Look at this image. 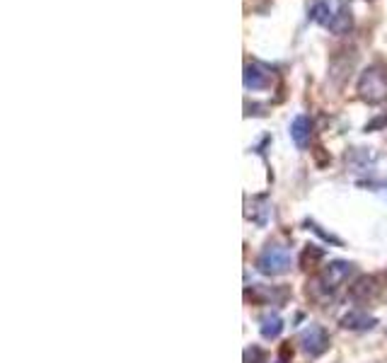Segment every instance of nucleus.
<instances>
[{"label":"nucleus","instance_id":"9b49d317","mask_svg":"<svg viewBox=\"0 0 387 363\" xmlns=\"http://www.w3.org/2000/svg\"><path fill=\"white\" fill-rule=\"evenodd\" d=\"M259 332H261V337H264V339H276V337H279V334L283 332L281 315H276V312H269V315L261 317Z\"/></svg>","mask_w":387,"mask_h":363},{"label":"nucleus","instance_id":"9d476101","mask_svg":"<svg viewBox=\"0 0 387 363\" xmlns=\"http://www.w3.org/2000/svg\"><path fill=\"white\" fill-rule=\"evenodd\" d=\"M308 20L315 22V25H329V20H332L329 0H310L308 3Z\"/></svg>","mask_w":387,"mask_h":363},{"label":"nucleus","instance_id":"f8f14e48","mask_svg":"<svg viewBox=\"0 0 387 363\" xmlns=\"http://www.w3.org/2000/svg\"><path fill=\"white\" fill-rule=\"evenodd\" d=\"M269 213H271V208L264 199H252V206L247 208V218L257 225H264L269 221Z\"/></svg>","mask_w":387,"mask_h":363},{"label":"nucleus","instance_id":"2eb2a0df","mask_svg":"<svg viewBox=\"0 0 387 363\" xmlns=\"http://www.w3.org/2000/svg\"><path fill=\"white\" fill-rule=\"evenodd\" d=\"M244 363H261V351L257 349V346L244 351Z\"/></svg>","mask_w":387,"mask_h":363},{"label":"nucleus","instance_id":"20e7f679","mask_svg":"<svg viewBox=\"0 0 387 363\" xmlns=\"http://www.w3.org/2000/svg\"><path fill=\"white\" fill-rule=\"evenodd\" d=\"M380 281L375 276H358L348 288V298L356 302H373L380 295Z\"/></svg>","mask_w":387,"mask_h":363},{"label":"nucleus","instance_id":"1a4fd4ad","mask_svg":"<svg viewBox=\"0 0 387 363\" xmlns=\"http://www.w3.org/2000/svg\"><path fill=\"white\" fill-rule=\"evenodd\" d=\"M373 163H375V155L368 153L366 148H353V151L346 153V167L353 170V172H366Z\"/></svg>","mask_w":387,"mask_h":363},{"label":"nucleus","instance_id":"ddd939ff","mask_svg":"<svg viewBox=\"0 0 387 363\" xmlns=\"http://www.w3.org/2000/svg\"><path fill=\"white\" fill-rule=\"evenodd\" d=\"M322 257H324V252L320 250L317 245H308V247H305V252H303V257H301L303 269H315Z\"/></svg>","mask_w":387,"mask_h":363},{"label":"nucleus","instance_id":"39448f33","mask_svg":"<svg viewBox=\"0 0 387 363\" xmlns=\"http://www.w3.org/2000/svg\"><path fill=\"white\" fill-rule=\"evenodd\" d=\"M242 82L247 90L257 92V90H266L271 85V75L266 68H261L259 63H247L244 65V73H242Z\"/></svg>","mask_w":387,"mask_h":363},{"label":"nucleus","instance_id":"0eeeda50","mask_svg":"<svg viewBox=\"0 0 387 363\" xmlns=\"http://www.w3.org/2000/svg\"><path fill=\"white\" fill-rule=\"evenodd\" d=\"M375 324H378L375 317L366 315V312H358V310H351L341 317V327L351 329V332H368V329H373Z\"/></svg>","mask_w":387,"mask_h":363},{"label":"nucleus","instance_id":"7ed1b4c3","mask_svg":"<svg viewBox=\"0 0 387 363\" xmlns=\"http://www.w3.org/2000/svg\"><path fill=\"white\" fill-rule=\"evenodd\" d=\"M301 349L310 356V359L322 356L324 351L329 349V334H327V329L320 327V324H310L308 329H303L301 332Z\"/></svg>","mask_w":387,"mask_h":363},{"label":"nucleus","instance_id":"4468645a","mask_svg":"<svg viewBox=\"0 0 387 363\" xmlns=\"http://www.w3.org/2000/svg\"><path fill=\"white\" fill-rule=\"evenodd\" d=\"M385 126H387V112L378 114L375 119L368 121V124H366V134H373V131H383Z\"/></svg>","mask_w":387,"mask_h":363},{"label":"nucleus","instance_id":"423d86ee","mask_svg":"<svg viewBox=\"0 0 387 363\" xmlns=\"http://www.w3.org/2000/svg\"><path fill=\"white\" fill-rule=\"evenodd\" d=\"M291 139H293V143H296L298 148H301V151H305V148L310 146V139H313V121H310V117L301 114V117L293 119Z\"/></svg>","mask_w":387,"mask_h":363},{"label":"nucleus","instance_id":"6e6552de","mask_svg":"<svg viewBox=\"0 0 387 363\" xmlns=\"http://www.w3.org/2000/svg\"><path fill=\"white\" fill-rule=\"evenodd\" d=\"M329 32L332 34H336V37H344L348 34V32L353 30V15H351V10L346 8V5H341L339 10H336L334 15H332V20H329Z\"/></svg>","mask_w":387,"mask_h":363},{"label":"nucleus","instance_id":"dca6fc26","mask_svg":"<svg viewBox=\"0 0 387 363\" xmlns=\"http://www.w3.org/2000/svg\"><path fill=\"white\" fill-rule=\"evenodd\" d=\"M322 151H324V148H320V146L315 148V155H317V163H320V165L329 163V158H324V155H322Z\"/></svg>","mask_w":387,"mask_h":363},{"label":"nucleus","instance_id":"f257e3e1","mask_svg":"<svg viewBox=\"0 0 387 363\" xmlns=\"http://www.w3.org/2000/svg\"><path fill=\"white\" fill-rule=\"evenodd\" d=\"M358 97L368 104H380L387 100V68L385 65H368L361 75H358Z\"/></svg>","mask_w":387,"mask_h":363},{"label":"nucleus","instance_id":"f03ea898","mask_svg":"<svg viewBox=\"0 0 387 363\" xmlns=\"http://www.w3.org/2000/svg\"><path fill=\"white\" fill-rule=\"evenodd\" d=\"M293 267V255L283 245H266L257 257V269L264 276H281Z\"/></svg>","mask_w":387,"mask_h":363}]
</instances>
